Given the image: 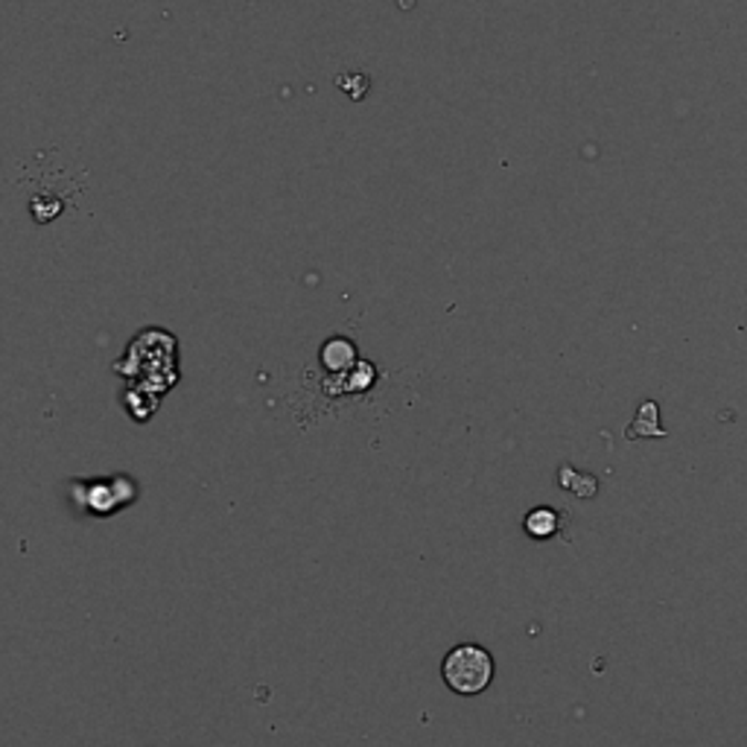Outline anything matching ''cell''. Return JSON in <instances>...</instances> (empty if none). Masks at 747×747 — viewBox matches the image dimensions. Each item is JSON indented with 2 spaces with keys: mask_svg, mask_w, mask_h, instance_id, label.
<instances>
[{
  "mask_svg": "<svg viewBox=\"0 0 747 747\" xmlns=\"http://www.w3.org/2000/svg\"><path fill=\"white\" fill-rule=\"evenodd\" d=\"M441 674L450 690L459 695H480L482 690H487V683L494 681V657L480 645L462 642L444 657Z\"/></svg>",
  "mask_w": 747,
  "mask_h": 747,
  "instance_id": "obj_1",
  "label": "cell"
},
{
  "mask_svg": "<svg viewBox=\"0 0 747 747\" xmlns=\"http://www.w3.org/2000/svg\"><path fill=\"white\" fill-rule=\"evenodd\" d=\"M336 85H339L354 103H359V99H366V94L371 91V76H368L366 71H345V74L336 76Z\"/></svg>",
  "mask_w": 747,
  "mask_h": 747,
  "instance_id": "obj_2",
  "label": "cell"
},
{
  "mask_svg": "<svg viewBox=\"0 0 747 747\" xmlns=\"http://www.w3.org/2000/svg\"><path fill=\"white\" fill-rule=\"evenodd\" d=\"M526 532L532 537H549L558 532V514L549 508H537L526 517Z\"/></svg>",
  "mask_w": 747,
  "mask_h": 747,
  "instance_id": "obj_3",
  "label": "cell"
},
{
  "mask_svg": "<svg viewBox=\"0 0 747 747\" xmlns=\"http://www.w3.org/2000/svg\"><path fill=\"white\" fill-rule=\"evenodd\" d=\"M62 208H65V202L62 199H56V196H35L33 202H30V211H33V220L35 222H53L62 213Z\"/></svg>",
  "mask_w": 747,
  "mask_h": 747,
  "instance_id": "obj_4",
  "label": "cell"
},
{
  "mask_svg": "<svg viewBox=\"0 0 747 747\" xmlns=\"http://www.w3.org/2000/svg\"><path fill=\"white\" fill-rule=\"evenodd\" d=\"M640 430H645V435H666V432L660 430V423H657V403H645V407H642V412H640V418H636V423L634 427H631V432H628V435H631V439H636V435H640Z\"/></svg>",
  "mask_w": 747,
  "mask_h": 747,
  "instance_id": "obj_5",
  "label": "cell"
},
{
  "mask_svg": "<svg viewBox=\"0 0 747 747\" xmlns=\"http://www.w3.org/2000/svg\"><path fill=\"white\" fill-rule=\"evenodd\" d=\"M350 359H354V345H348V341H345V339H334L325 348V362L330 368L348 366Z\"/></svg>",
  "mask_w": 747,
  "mask_h": 747,
  "instance_id": "obj_6",
  "label": "cell"
}]
</instances>
